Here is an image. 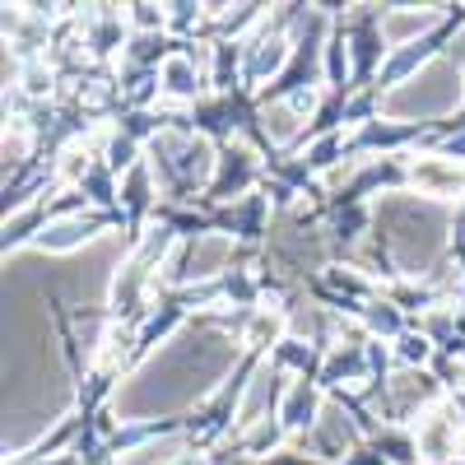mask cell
I'll return each mask as SVG.
<instances>
[{
    "instance_id": "obj_24",
    "label": "cell",
    "mask_w": 465,
    "mask_h": 465,
    "mask_svg": "<svg viewBox=\"0 0 465 465\" xmlns=\"http://www.w3.org/2000/svg\"><path fill=\"white\" fill-rule=\"evenodd\" d=\"M238 465H247V460H238Z\"/></svg>"
},
{
    "instance_id": "obj_14",
    "label": "cell",
    "mask_w": 465,
    "mask_h": 465,
    "mask_svg": "<svg viewBox=\"0 0 465 465\" xmlns=\"http://www.w3.org/2000/svg\"><path fill=\"white\" fill-rule=\"evenodd\" d=\"M173 456H182V442H177V438H163V442L135 447L131 456H122V465H168Z\"/></svg>"
},
{
    "instance_id": "obj_12",
    "label": "cell",
    "mask_w": 465,
    "mask_h": 465,
    "mask_svg": "<svg viewBox=\"0 0 465 465\" xmlns=\"http://www.w3.org/2000/svg\"><path fill=\"white\" fill-rule=\"evenodd\" d=\"M223 256H228V238H201L196 247H191V256H186V275L182 280H210L214 270L223 265Z\"/></svg>"
},
{
    "instance_id": "obj_11",
    "label": "cell",
    "mask_w": 465,
    "mask_h": 465,
    "mask_svg": "<svg viewBox=\"0 0 465 465\" xmlns=\"http://www.w3.org/2000/svg\"><path fill=\"white\" fill-rule=\"evenodd\" d=\"M280 396V372H270V368H261L256 372V381H252V396L242 401V410H238V419L247 423V429H256V423H265L270 414H265V405Z\"/></svg>"
},
{
    "instance_id": "obj_7",
    "label": "cell",
    "mask_w": 465,
    "mask_h": 465,
    "mask_svg": "<svg viewBox=\"0 0 465 465\" xmlns=\"http://www.w3.org/2000/svg\"><path fill=\"white\" fill-rule=\"evenodd\" d=\"M302 442L312 447V451H322V456L335 460V456H344L349 442H354V429L344 423V414H340L335 405H326L322 419H317V429H312V433H302Z\"/></svg>"
},
{
    "instance_id": "obj_17",
    "label": "cell",
    "mask_w": 465,
    "mask_h": 465,
    "mask_svg": "<svg viewBox=\"0 0 465 465\" xmlns=\"http://www.w3.org/2000/svg\"><path fill=\"white\" fill-rule=\"evenodd\" d=\"M24 153H28V131L15 122V126L5 131V159H10V163H24Z\"/></svg>"
},
{
    "instance_id": "obj_15",
    "label": "cell",
    "mask_w": 465,
    "mask_h": 465,
    "mask_svg": "<svg viewBox=\"0 0 465 465\" xmlns=\"http://www.w3.org/2000/svg\"><path fill=\"white\" fill-rule=\"evenodd\" d=\"M261 126H265V135H270V140H289V135L298 131V112H293V103L265 107V112H261Z\"/></svg>"
},
{
    "instance_id": "obj_9",
    "label": "cell",
    "mask_w": 465,
    "mask_h": 465,
    "mask_svg": "<svg viewBox=\"0 0 465 465\" xmlns=\"http://www.w3.org/2000/svg\"><path fill=\"white\" fill-rule=\"evenodd\" d=\"M94 232H103V219H84V214H74V219H56V223H52V232H43V238H37V247H43V252H70V247L89 242Z\"/></svg>"
},
{
    "instance_id": "obj_2",
    "label": "cell",
    "mask_w": 465,
    "mask_h": 465,
    "mask_svg": "<svg viewBox=\"0 0 465 465\" xmlns=\"http://www.w3.org/2000/svg\"><path fill=\"white\" fill-rule=\"evenodd\" d=\"M377 219H386V247L401 261L405 275H429L438 252H442V223L433 205H414V201H381Z\"/></svg>"
},
{
    "instance_id": "obj_5",
    "label": "cell",
    "mask_w": 465,
    "mask_h": 465,
    "mask_svg": "<svg viewBox=\"0 0 465 465\" xmlns=\"http://www.w3.org/2000/svg\"><path fill=\"white\" fill-rule=\"evenodd\" d=\"M326 405H317V391H312V381L298 377L289 391H284V405H280V423L284 429H298V433H312L317 429V414Z\"/></svg>"
},
{
    "instance_id": "obj_6",
    "label": "cell",
    "mask_w": 465,
    "mask_h": 465,
    "mask_svg": "<svg viewBox=\"0 0 465 465\" xmlns=\"http://www.w3.org/2000/svg\"><path fill=\"white\" fill-rule=\"evenodd\" d=\"M414 447H419V456H429V460H447V456H456V419H447L442 410L429 414V419H419Z\"/></svg>"
},
{
    "instance_id": "obj_22",
    "label": "cell",
    "mask_w": 465,
    "mask_h": 465,
    "mask_svg": "<svg viewBox=\"0 0 465 465\" xmlns=\"http://www.w3.org/2000/svg\"><path fill=\"white\" fill-rule=\"evenodd\" d=\"M135 24L153 28V24H163V15H153V5H135Z\"/></svg>"
},
{
    "instance_id": "obj_21",
    "label": "cell",
    "mask_w": 465,
    "mask_h": 465,
    "mask_svg": "<svg viewBox=\"0 0 465 465\" xmlns=\"http://www.w3.org/2000/svg\"><path fill=\"white\" fill-rule=\"evenodd\" d=\"M368 326L391 335V331H396V312H391V307H381V312H368Z\"/></svg>"
},
{
    "instance_id": "obj_3",
    "label": "cell",
    "mask_w": 465,
    "mask_h": 465,
    "mask_svg": "<svg viewBox=\"0 0 465 465\" xmlns=\"http://www.w3.org/2000/svg\"><path fill=\"white\" fill-rule=\"evenodd\" d=\"M460 94H465L460 65L429 61L419 74H410L405 84H396L391 94L381 98V112L396 116V122H401V116H442V112H451L460 103Z\"/></svg>"
},
{
    "instance_id": "obj_23",
    "label": "cell",
    "mask_w": 465,
    "mask_h": 465,
    "mask_svg": "<svg viewBox=\"0 0 465 465\" xmlns=\"http://www.w3.org/2000/svg\"><path fill=\"white\" fill-rule=\"evenodd\" d=\"M177 465H205L201 456H177Z\"/></svg>"
},
{
    "instance_id": "obj_4",
    "label": "cell",
    "mask_w": 465,
    "mask_h": 465,
    "mask_svg": "<svg viewBox=\"0 0 465 465\" xmlns=\"http://www.w3.org/2000/svg\"><path fill=\"white\" fill-rule=\"evenodd\" d=\"M410 177H414V186L423 191V196H456L460 182H465L460 163H456V159H438V153L419 159V163L410 168Z\"/></svg>"
},
{
    "instance_id": "obj_18",
    "label": "cell",
    "mask_w": 465,
    "mask_h": 465,
    "mask_svg": "<svg viewBox=\"0 0 465 465\" xmlns=\"http://www.w3.org/2000/svg\"><path fill=\"white\" fill-rule=\"evenodd\" d=\"M280 442V423H256V429H252V451H265V447H275Z\"/></svg>"
},
{
    "instance_id": "obj_8",
    "label": "cell",
    "mask_w": 465,
    "mask_h": 465,
    "mask_svg": "<svg viewBox=\"0 0 465 465\" xmlns=\"http://www.w3.org/2000/svg\"><path fill=\"white\" fill-rule=\"evenodd\" d=\"M252 173H256L252 153H247L242 144H232V149L223 153V168H219V182L210 186V196H214V201H232V196H238V191L252 182Z\"/></svg>"
},
{
    "instance_id": "obj_16",
    "label": "cell",
    "mask_w": 465,
    "mask_h": 465,
    "mask_svg": "<svg viewBox=\"0 0 465 465\" xmlns=\"http://www.w3.org/2000/svg\"><path fill=\"white\" fill-rule=\"evenodd\" d=\"M429 354H433V344H429V335H401V359L405 363H429Z\"/></svg>"
},
{
    "instance_id": "obj_20",
    "label": "cell",
    "mask_w": 465,
    "mask_h": 465,
    "mask_svg": "<svg viewBox=\"0 0 465 465\" xmlns=\"http://www.w3.org/2000/svg\"><path fill=\"white\" fill-rule=\"evenodd\" d=\"M89 168V153L80 149V144H74V149H65V163H61V177H80Z\"/></svg>"
},
{
    "instance_id": "obj_19",
    "label": "cell",
    "mask_w": 465,
    "mask_h": 465,
    "mask_svg": "<svg viewBox=\"0 0 465 465\" xmlns=\"http://www.w3.org/2000/svg\"><path fill=\"white\" fill-rule=\"evenodd\" d=\"M24 89H28V94H47V89H52V70L28 65V70H24Z\"/></svg>"
},
{
    "instance_id": "obj_13",
    "label": "cell",
    "mask_w": 465,
    "mask_h": 465,
    "mask_svg": "<svg viewBox=\"0 0 465 465\" xmlns=\"http://www.w3.org/2000/svg\"><path fill=\"white\" fill-rule=\"evenodd\" d=\"M163 89L177 94V98H191V94H196V65H191L186 56H173L163 65Z\"/></svg>"
},
{
    "instance_id": "obj_1",
    "label": "cell",
    "mask_w": 465,
    "mask_h": 465,
    "mask_svg": "<svg viewBox=\"0 0 465 465\" xmlns=\"http://www.w3.org/2000/svg\"><path fill=\"white\" fill-rule=\"evenodd\" d=\"M232 359V344L219 335H186L173 340V349H163L122 396H116V410L126 414H149V410H173L196 401L201 391H210L214 377L223 372V363Z\"/></svg>"
},
{
    "instance_id": "obj_10",
    "label": "cell",
    "mask_w": 465,
    "mask_h": 465,
    "mask_svg": "<svg viewBox=\"0 0 465 465\" xmlns=\"http://www.w3.org/2000/svg\"><path fill=\"white\" fill-rule=\"evenodd\" d=\"M442 19V10H391L381 19V43H391V47H405L414 33L423 28H433Z\"/></svg>"
}]
</instances>
